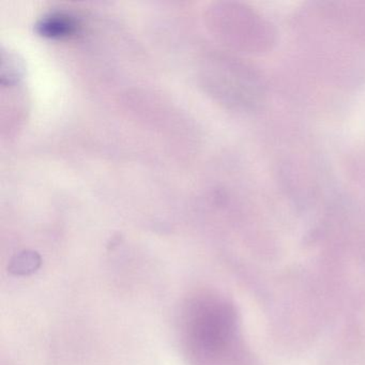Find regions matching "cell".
<instances>
[{
	"label": "cell",
	"mask_w": 365,
	"mask_h": 365,
	"mask_svg": "<svg viewBox=\"0 0 365 365\" xmlns=\"http://www.w3.org/2000/svg\"><path fill=\"white\" fill-rule=\"evenodd\" d=\"M187 339L197 356L223 351L234 332V315L227 305L198 299L190 305L187 319Z\"/></svg>",
	"instance_id": "6da1fadb"
},
{
	"label": "cell",
	"mask_w": 365,
	"mask_h": 365,
	"mask_svg": "<svg viewBox=\"0 0 365 365\" xmlns=\"http://www.w3.org/2000/svg\"><path fill=\"white\" fill-rule=\"evenodd\" d=\"M78 22L73 16L66 14H51L44 16L37 24V31L44 37H67L76 33Z\"/></svg>",
	"instance_id": "7a4b0ae2"
},
{
	"label": "cell",
	"mask_w": 365,
	"mask_h": 365,
	"mask_svg": "<svg viewBox=\"0 0 365 365\" xmlns=\"http://www.w3.org/2000/svg\"><path fill=\"white\" fill-rule=\"evenodd\" d=\"M41 264L39 255L35 252L24 251L11 260L10 272L16 275H26L35 272Z\"/></svg>",
	"instance_id": "3957f363"
}]
</instances>
